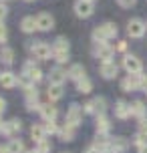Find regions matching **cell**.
I'll return each instance as SVG.
<instances>
[{
    "label": "cell",
    "instance_id": "obj_1",
    "mask_svg": "<svg viewBox=\"0 0 147 153\" xmlns=\"http://www.w3.org/2000/svg\"><path fill=\"white\" fill-rule=\"evenodd\" d=\"M117 36V26L113 22H105L103 26H97L93 30V40L95 42H107L109 38Z\"/></svg>",
    "mask_w": 147,
    "mask_h": 153
},
{
    "label": "cell",
    "instance_id": "obj_2",
    "mask_svg": "<svg viewBox=\"0 0 147 153\" xmlns=\"http://www.w3.org/2000/svg\"><path fill=\"white\" fill-rule=\"evenodd\" d=\"M93 54L99 59V61L107 62L113 59V54H115V48H111L109 45H105V42H95V48H93Z\"/></svg>",
    "mask_w": 147,
    "mask_h": 153
},
{
    "label": "cell",
    "instance_id": "obj_3",
    "mask_svg": "<svg viewBox=\"0 0 147 153\" xmlns=\"http://www.w3.org/2000/svg\"><path fill=\"white\" fill-rule=\"evenodd\" d=\"M32 54H34L39 61H48V59L53 56V46L47 45V42H34Z\"/></svg>",
    "mask_w": 147,
    "mask_h": 153
},
{
    "label": "cell",
    "instance_id": "obj_4",
    "mask_svg": "<svg viewBox=\"0 0 147 153\" xmlns=\"http://www.w3.org/2000/svg\"><path fill=\"white\" fill-rule=\"evenodd\" d=\"M147 26L143 20H139V18H133V20H129V26H127V32H129V36L131 38H141L143 34H145Z\"/></svg>",
    "mask_w": 147,
    "mask_h": 153
},
{
    "label": "cell",
    "instance_id": "obj_5",
    "mask_svg": "<svg viewBox=\"0 0 147 153\" xmlns=\"http://www.w3.org/2000/svg\"><path fill=\"white\" fill-rule=\"evenodd\" d=\"M121 87H123V91L141 89V73H129V76H125L121 81Z\"/></svg>",
    "mask_w": 147,
    "mask_h": 153
},
{
    "label": "cell",
    "instance_id": "obj_6",
    "mask_svg": "<svg viewBox=\"0 0 147 153\" xmlns=\"http://www.w3.org/2000/svg\"><path fill=\"white\" fill-rule=\"evenodd\" d=\"M93 0H77L75 2V12H77V16H81V18H89V16L93 14Z\"/></svg>",
    "mask_w": 147,
    "mask_h": 153
},
{
    "label": "cell",
    "instance_id": "obj_7",
    "mask_svg": "<svg viewBox=\"0 0 147 153\" xmlns=\"http://www.w3.org/2000/svg\"><path fill=\"white\" fill-rule=\"evenodd\" d=\"M83 111H85V109H81L79 105H71L69 111H67V119H65V123L77 127L79 123H81V119H83Z\"/></svg>",
    "mask_w": 147,
    "mask_h": 153
},
{
    "label": "cell",
    "instance_id": "obj_8",
    "mask_svg": "<svg viewBox=\"0 0 147 153\" xmlns=\"http://www.w3.org/2000/svg\"><path fill=\"white\" fill-rule=\"evenodd\" d=\"M123 69L127 71V73H141L143 65H141V61L137 59V56H133V54H125V56H123Z\"/></svg>",
    "mask_w": 147,
    "mask_h": 153
},
{
    "label": "cell",
    "instance_id": "obj_9",
    "mask_svg": "<svg viewBox=\"0 0 147 153\" xmlns=\"http://www.w3.org/2000/svg\"><path fill=\"white\" fill-rule=\"evenodd\" d=\"M22 73H26V75L30 76V79L34 81V83H39V81H42V71H40V67H39V65H34L32 61L24 62Z\"/></svg>",
    "mask_w": 147,
    "mask_h": 153
},
{
    "label": "cell",
    "instance_id": "obj_10",
    "mask_svg": "<svg viewBox=\"0 0 147 153\" xmlns=\"http://www.w3.org/2000/svg\"><path fill=\"white\" fill-rule=\"evenodd\" d=\"M36 26H39V30H53L54 26V18L48 12H40L39 16H36Z\"/></svg>",
    "mask_w": 147,
    "mask_h": 153
},
{
    "label": "cell",
    "instance_id": "obj_11",
    "mask_svg": "<svg viewBox=\"0 0 147 153\" xmlns=\"http://www.w3.org/2000/svg\"><path fill=\"white\" fill-rule=\"evenodd\" d=\"M117 73H119V67L113 61H107V62L101 65V76L103 79H115Z\"/></svg>",
    "mask_w": 147,
    "mask_h": 153
},
{
    "label": "cell",
    "instance_id": "obj_12",
    "mask_svg": "<svg viewBox=\"0 0 147 153\" xmlns=\"http://www.w3.org/2000/svg\"><path fill=\"white\" fill-rule=\"evenodd\" d=\"M24 97H26V107H28V111H34V109L39 111V109H40V103H39V93H36V89H34V87H32V89H28Z\"/></svg>",
    "mask_w": 147,
    "mask_h": 153
},
{
    "label": "cell",
    "instance_id": "obj_13",
    "mask_svg": "<svg viewBox=\"0 0 147 153\" xmlns=\"http://www.w3.org/2000/svg\"><path fill=\"white\" fill-rule=\"evenodd\" d=\"M115 117H117V119H121V121L129 119V117H131V105H127L125 101H117V105H115Z\"/></svg>",
    "mask_w": 147,
    "mask_h": 153
},
{
    "label": "cell",
    "instance_id": "obj_14",
    "mask_svg": "<svg viewBox=\"0 0 147 153\" xmlns=\"http://www.w3.org/2000/svg\"><path fill=\"white\" fill-rule=\"evenodd\" d=\"M20 129H22V125H20L18 119H12V121H8V123L2 125V133L8 135V137H12V135H16V133H20Z\"/></svg>",
    "mask_w": 147,
    "mask_h": 153
},
{
    "label": "cell",
    "instance_id": "obj_15",
    "mask_svg": "<svg viewBox=\"0 0 147 153\" xmlns=\"http://www.w3.org/2000/svg\"><path fill=\"white\" fill-rule=\"evenodd\" d=\"M0 85H2L4 89H14L16 85H18V76H16L14 73L6 71V73H2V76H0Z\"/></svg>",
    "mask_w": 147,
    "mask_h": 153
},
{
    "label": "cell",
    "instance_id": "obj_16",
    "mask_svg": "<svg viewBox=\"0 0 147 153\" xmlns=\"http://www.w3.org/2000/svg\"><path fill=\"white\" fill-rule=\"evenodd\" d=\"M39 113H40V117H42L45 121H54L56 115H59V111H56V107H53V105L48 103V105H40Z\"/></svg>",
    "mask_w": 147,
    "mask_h": 153
},
{
    "label": "cell",
    "instance_id": "obj_17",
    "mask_svg": "<svg viewBox=\"0 0 147 153\" xmlns=\"http://www.w3.org/2000/svg\"><path fill=\"white\" fill-rule=\"evenodd\" d=\"M20 28H22V32H34L39 30V26H36V18L34 16H24L22 20H20Z\"/></svg>",
    "mask_w": 147,
    "mask_h": 153
},
{
    "label": "cell",
    "instance_id": "obj_18",
    "mask_svg": "<svg viewBox=\"0 0 147 153\" xmlns=\"http://www.w3.org/2000/svg\"><path fill=\"white\" fill-rule=\"evenodd\" d=\"M127 147H129V143H127L125 139L117 137V139H111L109 149H111V153H123V151H127Z\"/></svg>",
    "mask_w": 147,
    "mask_h": 153
},
{
    "label": "cell",
    "instance_id": "obj_19",
    "mask_svg": "<svg viewBox=\"0 0 147 153\" xmlns=\"http://www.w3.org/2000/svg\"><path fill=\"white\" fill-rule=\"evenodd\" d=\"M67 76H69V73H65V71H62L61 67H56V69H53V71H50V83L62 85Z\"/></svg>",
    "mask_w": 147,
    "mask_h": 153
},
{
    "label": "cell",
    "instance_id": "obj_20",
    "mask_svg": "<svg viewBox=\"0 0 147 153\" xmlns=\"http://www.w3.org/2000/svg\"><path fill=\"white\" fill-rule=\"evenodd\" d=\"M131 115L139 117V123L147 121V119H145V105H143L141 101H135V103L131 105Z\"/></svg>",
    "mask_w": 147,
    "mask_h": 153
},
{
    "label": "cell",
    "instance_id": "obj_21",
    "mask_svg": "<svg viewBox=\"0 0 147 153\" xmlns=\"http://www.w3.org/2000/svg\"><path fill=\"white\" fill-rule=\"evenodd\" d=\"M75 129H77V127H73V125H69V123H65L61 129H59V135H61L62 141H71V139L75 137Z\"/></svg>",
    "mask_w": 147,
    "mask_h": 153
},
{
    "label": "cell",
    "instance_id": "obj_22",
    "mask_svg": "<svg viewBox=\"0 0 147 153\" xmlns=\"http://www.w3.org/2000/svg\"><path fill=\"white\" fill-rule=\"evenodd\" d=\"M61 97H62V85L50 83L48 85V99L50 101H59Z\"/></svg>",
    "mask_w": 147,
    "mask_h": 153
},
{
    "label": "cell",
    "instance_id": "obj_23",
    "mask_svg": "<svg viewBox=\"0 0 147 153\" xmlns=\"http://www.w3.org/2000/svg\"><path fill=\"white\" fill-rule=\"evenodd\" d=\"M30 137L34 139V141H42V139L47 137V129H45V125H32Z\"/></svg>",
    "mask_w": 147,
    "mask_h": 153
},
{
    "label": "cell",
    "instance_id": "obj_24",
    "mask_svg": "<svg viewBox=\"0 0 147 153\" xmlns=\"http://www.w3.org/2000/svg\"><path fill=\"white\" fill-rule=\"evenodd\" d=\"M85 76V69L81 67V65H73L69 69V79H73V81H81Z\"/></svg>",
    "mask_w": 147,
    "mask_h": 153
},
{
    "label": "cell",
    "instance_id": "obj_25",
    "mask_svg": "<svg viewBox=\"0 0 147 153\" xmlns=\"http://www.w3.org/2000/svg\"><path fill=\"white\" fill-rule=\"evenodd\" d=\"M0 61L4 62V65H12V62H14V51L8 48V46H4V48L0 51Z\"/></svg>",
    "mask_w": 147,
    "mask_h": 153
},
{
    "label": "cell",
    "instance_id": "obj_26",
    "mask_svg": "<svg viewBox=\"0 0 147 153\" xmlns=\"http://www.w3.org/2000/svg\"><path fill=\"white\" fill-rule=\"evenodd\" d=\"M8 151L10 153H24V143L20 139H10L8 141Z\"/></svg>",
    "mask_w": 147,
    "mask_h": 153
},
{
    "label": "cell",
    "instance_id": "obj_27",
    "mask_svg": "<svg viewBox=\"0 0 147 153\" xmlns=\"http://www.w3.org/2000/svg\"><path fill=\"white\" fill-rule=\"evenodd\" d=\"M109 131V119L101 113L97 115V133H107Z\"/></svg>",
    "mask_w": 147,
    "mask_h": 153
},
{
    "label": "cell",
    "instance_id": "obj_28",
    "mask_svg": "<svg viewBox=\"0 0 147 153\" xmlns=\"http://www.w3.org/2000/svg\"><path fill=\"white\" fill-rule=\"evenodd\" d=\"M91 89H93V83L87 76H83L81 81H77V91L79 93H91Z\"/></svg>",
    "mask_w": 147,
    "mask_h": 153
},
{
    "label": "cell",
    "instance_id": "obj_29",
    "mask_svg": "<svg viewBox=\"0 0 147 153\" xmlns=\"http://www.w3.org/2000/svg\"><path fill=\"white\" fill-rule=\"evenodd\" d=\"M18 85L22 87L24 91H28V89H32V87H34V81H32V79L26 75V73H22V75L18 76Z\"/></svg>",
    "mask_w": 147,
    "mask_h": 153
},
{
    "label": "cell",
    "instance_id": "obj_30",
    "mask_svg": "<svg viewBox=\"0 0 147 153\" xmlns=\"http://www.w3.org/2000/svg\"><path fill=\"white\" fill-rule=\"evenodd\" d=\"M105 105H107V103H105V99H103V97H99V99H93V111H95L97 115L105 113Z\"/></svg>",
    "mask_w": 147,
    "mask_h": 153
},
{
    "label": "cell",
    "instance_id": "obj_31",
    "mask_svg": "<svg viewBox=\"0 0 147 153\" xmlns=\"http://www.w3.org/2000/svg\"><path fill=\"white\" fill-rule=\"evenodd\" d=\"M54 51H69V40L65 36H59L56 40H54V46H53Z\"/></svg>",
    "mask_w": 147,
    "mask_h": 153
},
{
    "label": "cell",
    "instance_id": "obj_32",
    "mask_svg": "<svg viewBox=\"0 0 147 153\" xmlns=\"http://www.w3.org/2000/svg\"><path fill=\"white\" fill-rule=\"evenodd\" d=\"M36 149H39L40 153H50L53 145H50V141H47V137H45L42 141H36Z\"/></svg>",
    "mask_w": 147,
    "mask_h": 153
},
{
    "label": "cell",
    "instance_id": "obj_33",
    "mask_svg": "<svg viewBox=\"0 0 147 153\" xmlns=\"http://www.w3.org/2000/svg\"><path fill=\"white\" fill-rule=\"evenodd\" d=\"M53 56L56 62H65V61H69V51H54L53 48Z\"/></svg>",
    "mask_w": 147,
    "mask_h": 153
},
{
    "label": "cell",
    "instance_id": "obj_34",
    "mask_svg": "<svg viewBox=\"0 0 147 153\" xmlns=\"http://www.w3.org/2000/svg\"><path fill=\"white\" fill-rule=\"evenodd\" d=\"M45 129H47V135H54V133H59V127L54 125V121H47V123H45Z\"/></svg>",
    "mask_w": 147,
    "mask_h": 153
},
{
    "label": "cell",
    "instance_id": "obj_35",
    "mask_svg": "<svg viewBox=\"0 0 147 153\" xmlns=\"http://www.w3.org/2000/svg\"><path fill=\"white\" fill-rule=\"evenodd\" d=\"M8 40V30H6V26H4V22L0 20V45H4Z\"/></svg>",
    "mask_w": 147,
    "mask_h": 153
},
{
    "label": "cell",
    "instance_id": "obj_36",
    "mask_svg": "<svg viewBox=\"0 0 147 153\" xmlns=\"http://www.w3.org/2000/svg\"><path fill=\"white\" fill-rule=\"evenodd\" d=\"M117 2H119V6H123V8H131V6H135L137 0H117Z\"/></svg>",
    "mask_w": 147,
    "mask_h": 153
},
{
    "label": "cell",
    "instance_id": "obj_37",
    "mask_svg": "<svg viewBox=\"0 0 147 153\" xmlns=\"http://www.w3.org/2000/svg\"><path fill=\"white\" fill-rule=\"evenodd\" d=\"M6 14H8V6L2 2V0H0V20H4V18H6Z\"/></svg>",
    "mask_w": 147,
    "mask_h": 153
},
{
    "label": "cell",
    "instance_id": "obj_38",
    "mask_svg": "<svg viewBox=\"0 0 147 153\" xmlns=\"http://www.w3.org/2000/svg\"><path fill=\"white\" fill-rule=\"evenodd\" d=\"M125 48H127V42H125V40H119V42H117V46H115L117 53H125Z\"/></svg>",
    "mask_w": 147,
    "mask_h": 153
},
{
    "label": "cell",
    "instance_id": "obj_39",
    "mask_svg": "<svg viewBox=\"0 0 147 153\" xmlns=\"http://www.w3.org/2000/svg\"><path fill=\"white\" fill-rule=\"evenodd\" d=\"M83 109H85V113H95V111H93V101H89Z\"/></svg>",
    "mask_w": 147,
    "mask_h": 153
},
{
    "label": "cell",
    "instance_id": "obj_40",
    "mask_svg": "<svg viewBox=\"0 0 147 153\" xmlns=\"http://www.w3.org/2000/svg\"><path fill=\"white\" fill-rule=\"evenodd\" d=\"M4 109H6V101H4L2 97H0V115L4 113Z\"/></svg>",
    "mask_w": 147,
    "mask_h": 153
},
{
    "label": "cell",
    "instance_id": "obj_41",
    "mask_svg": "<svg viewBox=\"0 0 147 153\" xmlns=\"http://www.w3.org/2000/svg\"><path fill=\"white\" fill-rule=\"evenodd\" d=\"M0 153H10L8 151V145H0Z\"/></svg>",
    "mask_w": 147,
    "mask_h": 153
},
{
    "label": "cell",
    "instance_id": "obj_42",
    "mask_svg": "<svg viewBox=\"0 0 147 153\" xmlns=\"http://www.w3.org/2000/svg\"><path fill=\"white\" fill-rule=\"evenodd\" d=\"M139 153H147V143H145V145H141V147H139Z\"/></svg>",
    "mask_w": 147,
    "mask_h": 153
},
{
    "label": "cell",
    "instance_id": "obj_43",
    "mask_svg": "<svg viewBox=\"0 0 147 153\" xmlns=\"http://www.w3.org/2000/svg\"><path fill=\"white\" fill-rule=\"evenodd\" d=\"M2 125H4V123H2V117H0V133H2Z\"/></svg>",
    "mask_w": 147,
    "mask_h": 153
},
{
    "label": "cell",
    "instance_id": "obj_44",
    "mask_svg": "<svg viewBox=\"0 0 147 153\" xmlns=\"http://www.w3.org/2000/svg\"><path fill=\"white\" fill-rule=\"evenodd\" d=\"M28 153H40V151H39V149H36V151H28Z\"/></svg>",
    "mask_w": 147,
    "mask_h": 153
},
{
    "label": "cell",
    "instance_id": "obj_45",
    "mask_svg": "<svg viewBox=\"0 0 147 153\" xmlns=\"http://www.w3.org/2000/svg\"><path fill=\"white\" fill-rule=\"evenodd\" d=\"M26 2H34V0H26Z\"/></svg>",
    "mask_w": 147,
    "mask_h": 153
},
{
    "label": "cell",
    "instance_id": "obj_46",
    "mask_svg": "<svg viewBox=\"0 0 147 153\" xmlns=\"http://www.w3.org/2000/svg\"><path fill=\"white\" fill-rule=\"evenodd\" d=\"M143 91H145V93H147V87H145V89H143Z\"/></svg>",
    "mask_w": 147,
    "mask_h": 153
},
{
    "label": "cell",
    "instance_id": "obj_47",
    "mask_svg": "<svg viewBox=\"0 0 147 153\" xmlns=\"http://www.w3.org/2000/svg\"><path fill=\"white\" fill-rule=\"evenodd\" d=\"M0 76H2V73H0Z\"/></svg>",
    "mask_w": 147,
    "mask_h": 153
},
{
    "label": "cell",
    "instance_id": "obj_48",
    "mask_svg": "<svg viewBox=\"0 0 147 153\" xmlns=\"http://www.w3.org/2000/svg\"><path fill=\"white\" fill-rule=\"evenodd\" d=\"M145 26H147V24H145Z\"/></svg>",
    "mask_w": 147,
    "mask_h": 153
},
{
    "label": "cell",
    "instance_id": "obj_49",
    "mask_svg": "<svg viewBox=\"0 0 147 153\" xmlns=\"http://www.w3.org/2000/svg\"><path fill=\"white\" fill-rule=\"evenodd\" d=\"M93 2H95V0H93Z\"/></svg>",
    "mask_w": 147,
    "mask_h": 153
}]
</instances>
